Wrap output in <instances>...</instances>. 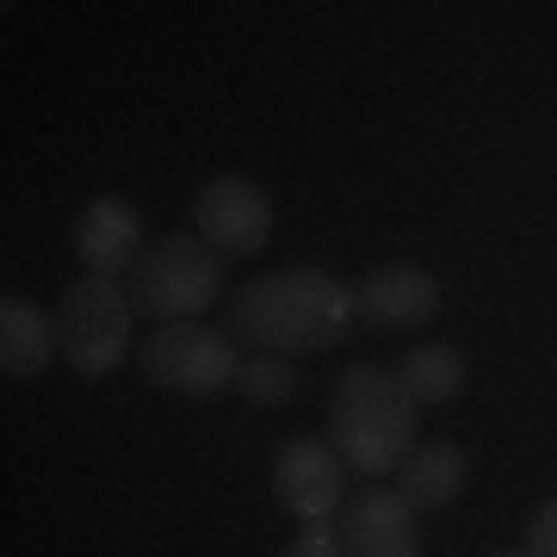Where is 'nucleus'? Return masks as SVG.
Returning a JSON list of instances; mask_svg holds the SVG:
<instances>
[{
  "label": "nucleus",
  "instance_id": "f257e3e1",
  "mask_svg": "<svg viewBox=\"0 0 557 557\" xmlns=\"http://www.w3.org/2000/svg\"><path fill=\"white\" fill-rule=\"evenodd\" d=\"M359 292L322 267H278V273L248 278L230 298V341L273 359L329 354L354 335Z\"/></svg>",
  "mask_w": 557,
  "mask_h": 557
},
{
  "label": "nucleus",
  "instance_id": "f03ea898",
  "mask_svg": "<svg viewBox=\"0 0 557 557\" xmlns=\"http://www.w3.org/2000/svg\"><path fill=\"white\" fill-rule=\"evenodd\" d=\"M416 403L403 391L397 372L384 366H347L335 379V397H329V446L341 453L347 471L359 478H391L403 471V458L416 453Z\"/></svg>",
  "mask_w": 557,
  "mask_h": 557
},
{
  "label": "nucleus",
  "instance_id": "7ed1b4c3",
  "mask_svg": "<svg viewBox=\"0 0 557 557\" xmlns=\"http://www.w3.org/2000/svg\"><path fill=\"white\" fill-rule=\"evenodd\" d=\"M131 335H137V304L119 278L81 273L57 304V341L62 359L81 379H112L131 359Z\"/></svg>",
  "mask_w": 557,
  "mask_h": 557
},
{
  "label": "nucleus",
  "instance_id": "20e7f679",
  "mask_svg": "<svg viewBox=\"0 0 557 557\" xmlns=\"http://www.w3.org/2000/svg\"><path fill=\"white\" fill-rule=\"evenodd\" d=\"M124 292L137 304V317H156V329L161 322H199V310L223 298V255H211L199 236H161L143 248Z\"/></svg>",
  "mask_w": 557,
  "mask_h": 557
},
{
  "label": "nucleus",
  "instance_id": "39448f33",
  "mask_svg": "<svg viewBox=\"0 0 557 557\" xmlns=\"http://www.w3.org/2000/svg\"><path fill=\"white\" fill-rule=\"evenodd\" d=\"M137 366L156 391L205 403V397H218V391L236 384L242 354H236V341H230V329H211V322H161L137 347Z\"/></svg>",
  "mask_w": 557,
  "mask_h": 557
},
{
  "label": "nucleus",
  "instance_id": "423d86ee",
  "mask_svg": "<svg viewBox=\"0 0 557 557\" xmlns=\"http://www.w3.org/2000/svg\"><path fill=\"white\" fill-rule=\"evenodd\" d=\"M193 218H199V242L223 260H248L273 242V199L242 174L205 180L199 199H193Z\"/></svg>",
  "mask_w": 557,
  "mask_h": 557
},
{
  "label": "nucleus",
  "instance_id": "0eeeda50",
  "mask_svg": "<svg viewBox=\"0 0 557 557\" xmlns=\"http://www.w3.org/2000/svg\"><path fill=\"white\" fill-rule=\"evenodd\" d=\"M273 502L298 520H329L347 502V465L329 440L298 434L273 453Z\"/></svg>",
  "mask_w": 557,
  "mask_h": 557
},
{
  "label": "nucleus",
  "instance_id": "6e6552de",
  "mask_svg": "<svg viewBox=\"0 0 557 557\" xmlns=\"http://www.w3.org/2000/svg\"><path fill=\"white\" fill-rule=\"evenodd\" d=\"M354 292H359V317L372 329H384V335H409V329H428L440 317V278L428 267H416V260L372 267Z\"/></svg>",
  "mask_w": 557,
  "mask_h": 557
},
{
  "label": "nucleus",
  "instance_id": "1a4fd4ad",
  "mask_svg": "<svg viewBox=\"0 0 557 557\" xmlns=\"http://www.w3.org/2000/svg\"><path fill=\"white\" fill-rule=\"evenodd\" d=\"M341 557H421L416 508L397 490H366L341 502Z\"/></svg>",
  "mask_w": 557,
  "mask_h": 557
},
{
  "label": "nucleus",
  "instance_id": "9d476101",
  "mask_svg": "<svg viewBox=\"0 0 557 557\" xmlns=\"http://www.w3.org/2000/svg\"><path fill=\"white\" fill-rule=\"evenodd\" d=\"M75 260L87 267V273H100V278H119L131 273L143 260V248H149V230H143V211L131 199H94L87 211L75 218Z\"/></svg>",
  "mask_w": 557,
  "mask_h": 557
},
{
  "label": "nucleus",
  "instance_id": "9b49d317",
  "mask_svg": "<svg viewBox=\"0 0 557 557\" xmlns=\"http://www.w3.org/2000/svg\"><path fill=\"white\" fill-rule=\"evenodd\" d=\"M57 354H62L57 317H44L32 298L0 304V372H7V379H38Z\"/></svg>",
  "mask_w": 557,
  "mask_h": 557
},
{
  "label": "nucleus",
  "instance_id": "f8f14e48",
  "mask_svg": "<svg viewBox=\"0 0 557 557\" xmlns=\"http://www.w3.org/2000/svg\"><path fill=\"white\" fill-rule=\"evenodd\" d=\"M458 490H465V453L453 440H428V446H416L403 458L397 496L409 508H446V502H458Z\"/></svg>",
  "mask_w": 557,
  "mask_h": 557
},
{
  "label": "nucleus",
  "instance_id": "ddd939ff",
  "mask_svg": "<svg viewBox=\"0 0 557 557\" xmlns=\"http://www.w3.org/2000/svg\"><path fill=\"white\" fill-rule=\"evenodd\" d=\"M397 379H403V391H409V403L416 409H434V403H446V397H458V384H465V354L458 347H416V354L397 366Z\"/></svg>",
  "mask_w": 557,
  "mask_h": 557
},
{
  "label": "nucleus",
  "instance_id": "4468645a",
  "mask_svg": "<svg viewBox=\"0 0 557 557\" xmlns=\"http://www.w3.org/2000/svg\"><path fill=\"white\" fill-rule=\"evenodd\" d=\"M236 391H242L248 403H255V409H285V403L298 397V372H292V359L255 354V359H242Z\"/></svg>",
  "mask_w": 557,
  "mask_h": 557
},
{
  "label": "nucleus",
  "instance_id": "2eb2a0df",
  "mask_svg": "<svg viewBox=\"0 0 557 557\" xmlns=\"http://www.w3.org/2000/svg\"><path fill=\"white\" fill-rule=\"evenodd\" d=\"M285 557H341V520H304L298 539L285 545Z\"/></svg>",
  "mask_w": 557,
  "mask_h": 557
},
{
  "label": "nucleus",
  "instance_id": "dca6fc26",
  "mask_svg": "<svg viewBox=\"0 0 557 557\" xmlns=\"http://www.w3.org/2000/svg\"><path fill=\"white\" fill-rule=\"evenodd\" d=\"M527 557H557V496L527 520Z\"/></svg>",
  "mask_w": 557,
  "mask_h": 557
},
{
  "label": "nucleus",
  "instance_id": "f3484780",
  "mask_svg": "<svg viewBox=\"0 0 557 557\" xmlns=\"http://www.w3.org/2000/svg\"><path fill=\"white\" fill-rule=\"evenodd\" d=\"M502 557H527V552H502Z\"/></svg>",
  "mask_w": 557,
  "mask_h": 557
}]
</instances>
